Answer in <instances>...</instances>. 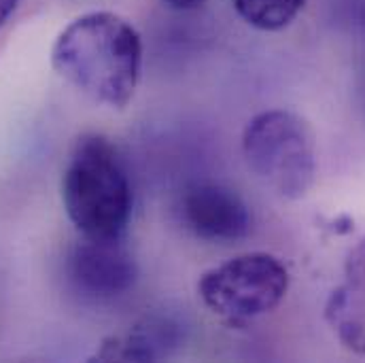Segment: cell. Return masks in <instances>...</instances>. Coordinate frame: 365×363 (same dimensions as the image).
<instances>
[{
    "mask_svg": "<svg viewBox=\"0 0 365 363\" xmlns=\"http://www.w3.org/2000/svg\"><path fill=\"white\" fill-rule=\"evenodd\" d=\"M289 272L270 253H245L202 274L197 293L217 317L245 323L272 312L284 300Z\"/></svg>",
    "mask_w": 365,
    "mask_h": 363,
    "instance_id": "cell-4",
    "label": "cell"
},
{
    "mask_svg": "<svg viewBox=\"0 0 365 363\" xmlns=\"http://www.w3.org/2000/svg\"><path fill=\"white\" fill-rule=\"evenodd\" d=\"M182 225L197 238L210 242L240 240L251 230L245 200L221 183H193L179 202Z\"/></svg>",
    "mask_w": 365,
    "mask_h": 363,
    "instance_id": "cell-6",
    "label": "cell"
},
{
    "mask_svg": "<svg viewBox=\"0 0 365 363\" xmlns=\"http://www.w3.org/2000/svg\"><path fill=\"white\" fill-rule=\"evenodd\" d=\"M66 278L88 302H113L130 293L138 280V266L121 238H81L66 257Z\"/></svg>",
    "mask_w": 365,
    "mask_h": 363,
    "instance_id": "cell-5",
    "label": "cell"
},
{
    "mask_svg": "<svg viewBox=\"0 0 365 363\" xmlns=\"http://www.w3.org/2000/svg\"><path fill=\"white\" fill-rule=\"evenodd\" d=\"M51 66L93 102L123 108L140 81L143 39L121 15L93 11L60 32L51 49Z\"/></svg>",
    "mask_w": 365,
    "mask_h": 363,
    "instance_id": "cell-1",
    "label": "cell"
},
{
    "mask_svg": "<svg viewBox=\"0 0 365 363\" xmlns=\"http://www.w3.org/2000/svg\"><path fill=\"white\" fill-rule=\"evenodd\" d=\"M164 2L177 11H191V9H197L204 0H164Z\"/></svg>",
    "mask_w": 365,
    "mask_h": 363,
    "instance_id": "cell-10",
    "label": "cell"
},
{
    "mask_svg": "<svg viewBox=\"0 0 365 363\" xmlns=\"http://www.w3.org/2000/svg\"><path fill=\"white\" fill-rule=\"evenodd\" d=\"M19 0H0V26L9 19V15L15 11Z\"/></svg>",
    "mask_w": 365,
    "mask_h": 363,
    "instance_id": "cell-11",
    "label": "cell"
},
{
    "mask_svg": "<svg viewBox=\"0 0 365 363\" xmlns=\"http://www.w3.org/2000/svg\"><path fill=\"white\" fill-rule=\"evenodd\" d=\"M249 170L287 200L308 193L317 175V145L306 119L274 108L255 115L242 132Z\"/></svg>",
    "mask_w": 365,
    "mask_h": 363,
    "instance_id": "cell-3",
    "label": "cell"
},
{
    "mask_svg": "<svg viewBox=\"0 0 365 363\" xmlns=\"http://www.w3.org/2000/svg\"><path fill=\"white\" fill-rule=\"evenodd\" d=\"M306 0H234L236 13L253 28L274 32L287 28L304 9Z\"/></svg>",
    "mask_w": 365,
    "mask_h": 363,
    "instance_id": "cell-9",
    "label": "cell"
},
{
    "mask_svg": "<svg viewBox=\"0 0 365 363\" xmlns=\"http://www.w3.org/2000/svg\"><path fill=\"white\" fill-rule=\"evenodd\" d=\"M325 319L349 351L365 355V238L346 257L344 278L325 304Z\"/></svg>",
    "mask_w": 365,
    "mask_h": 363,
    "instance_id": "cell-7",
    "label": "cell"
},
{
    "mask_svg": "<svg viewBox=\"0 0 365 363\" xmlns=\"http://www.w3.org/2000/svg\"><path fill=\"white\" fill-rule=\"evenodd\" d=\"M62 202L86 238H121L132 215V187L117 147L102 134L81 136L66 162Z\"/></svg>",
    "mask_w": 365,
    "mask_h": 363,
    "instance_id": "cell-2",
    "label": "cell"
},
{
    "mask_svg": "<svg viewBox=\"0 0 365 363\" xmlns=\"http://www.w3.org/2000/svg\"><path fill=\"white\" fill-rule=\"evenodd\" d=\"M179 347V327L166 319H145L123 336L102 342L93 359L104 362H160Z\"/></svg>",
    "mask_w": 365,
    "mask_h": 363,
    "instance_id": "cell-8",
    "label": "cell"
}]
</instances>
